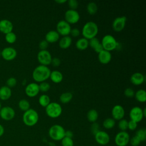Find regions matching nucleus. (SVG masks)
<instances>
[{
  "mask_svg": "<svg viewBox=\"0 0 146 146\" xmlns=\"http://www.w3.org/2000/svg\"><path fill=\"white\" fill-rule=\"evenodd\" d=\"M5 40L9 43H14L17 40V36L13 32H10L5 35Z\"/></svg>",
  "mask_w": 146,
  "mask_h": 146,
  "instance_id": "34",
  "label": "nucleus"
},
{
  "mask_svg": "<svg viewBox=\"0 0 146 146\" xmlns=\"http://www.w3.org/2000/svg\"><path fill=\"white\" fill-rule=\"evenodd\" d=\"M51 88L50 84L48 82H43L40 83L39 84V91L42 92H46L50 90Z\"/></svg>",
  "mask_w": 146,
  "mask_h": 146,
  "instance_id": "37",
  "label": "nucleus"
},
{
  "mask_svg": "<svg viewBox=\"0 0 146 146\" xmlns=\"http://www.w3.org/2000/svg\"><path fill=\"white\" fill-rule=\"evenodd\" d=\"M72 44V38L71 36H63L59 39V46L62 49H66L70 47Z\"/></svg>",
  "mask_w": 146,
  "mask_h": 146,
  "instance_id": "25",
  "label": "nucleus"
},
{
  "mask_svg": "<svg viewBox=\"0 0 146 146\" xmlns=\"http://www.w3.org/2000/svg\"><path fill=\"white\" fill-rule=\"evenodd\" d=\"M88 46V40L83 37L78 39L75 43V47L79 50H84L87 49Z\"/></svg>",
  "mask_w": 146,
  "mask_h": 146,
  "instance_id": "26",
  "label": "nucleus"
},
{
  "mask_svg": "<svg viewBox=\"0 0 146 146\" xmlns=\"http://www.w3.org/2000/svg\"><path fill=\"white\" fill-rule=\"evenodd\" d=\"M64 21L70 25L78 23L80 19L79 13L75 10H67L64 13Z\"/></svg>",
  "mask_w": 146,
  "mask_h": 146,
  "instance_id": "10",
  "label": "nucleus"
},
{
  "mask_svg": "<svg viewBox=\"0 0 146 146\" xmlns=\"http://www.w3.org/2000/svg\"><path fill=\"white\" fill-rule=\"evenodd\" d=\"M50 73L51 70L47 66L40 64L34 68L32 76L36 82L41 83L46 82L50 78Z\"/></svg>",
  "mask_w": 146,
  "mask_h": 146,
  "instance_id": "1",
  "label": "nucleus"
},
{
  "mask_svg": "<svg viewBox=\"0 0 146 146\" xmlns=\"http://www.w3.org/2000/svg\"><path fill=\"white\" fill-rule=\"evenodd\" d=\"M136 136H137L141 141H144L146 140V129L145 128H140L136 132Z\"/></svg>",
  "mask_w": 146,
  "mask_h": 146,
  "instance_id": "35",
  "label": "nucleus"
},
{
  "mask_svg": "<svg viewBox=\"0 0 146 146\" xmlns=\"http://www.w3.org/2000/svg\"><path fill=\"white\" fill-rule=\"evenodd\" d=\"M1 108H2V106H1V102H0V110H1Z\"/></svg>",
  "mask_w": 146,
  "mask_h": 146,
  "instance_id": "52",
  "label": "nucleus"
},
{
  "mask_svg": "<svg viewBox=\"0 0 146 146\" xmlns=\"http://www.w3.org/2000/svg\"><path fill=\"white\" fill-rule=\"evenodd\" d=\"M137 123L133 120H130L128 121V129L130 131H134L137 128Z\"/></svg>",
  "mask_w": 146,
  "mask_h": 146,
  "instance_id": "44",
  "label": "nucleus"
},
{
  "mask_svg": "<svg viewBox=\"0 0 146 146\" xmlns=\"http://www.w3.org/2000/svg\"><path fill=\"white\" fill-rule=\"evenodd\" d=\"M129 116L130 119L137 123L141 121L144 117L143 113V109L139 107H133L129 111Z\"/></svg>",
  "mask_w": 146,
  "mask_h": 146,
  "instance_id": "11",
  "label": "nucleus"
},
{
  "mask_svg": "<svg viewBox=\"0 0 146 146\" xmlns=\"http://www.w3.org/2000/svg\"><path fill=\"white\" fill-rule=\"evenodd\" d=\"M67 0H57V1H55V2L58 3V4H62V3H64L66 2H67Z\"/></svg>",
  "mask_w": 146,
  "mask_h": 146,
  "instance_id": "50",
  "label": "nucleus"
},
{
  "mask_svg": "<svg viewBox=\"0 0 146 146\" xmlns=\"http://www.w3.org/2000/svg\"><path fill=\"white\" fill-rule=\"evenodd\" d=\"M45 112L48 117L55 119L61 115L62 113V108L58 103L50 102L46 107Z\"/></svg>",
  "mask_w": 146,
  "mask_h": 146,
  "instance_id": "4",
  "label": "nucleus"
},
{
  "mask_svg": "<svg viewBox=\"0 0 146 146\" xmlns=\"http://www.w3.org/2000/svg\"><path fill=\"white\" fill-rule=\"evenodd\" d=\"M98 31L99 29L96 23L92 21H89L84 25L82 33L83 38L90 40L96 37Z\"/></svg>",
  "mask_w": 146,
  "mask_h": 146,
  "instance_id": "2",
  "label": "nucleus"
},
{
  "mask_svg": "<svg viewBox=\"0 0 146 146\" xmlns=\"http://www.w3.org/2000/svg\"><path fill=\"white\" fill-rule=\"evenodd\" d=\"M136 100L140 103H145L146 101V92L143 89H140L135 92Z\"/></svg>",
  "mask_w": 146,
  "mask_h": 146,
  "instance_id": "27",
  "label": "nucleus"
},
{
  "mask_svg": "<svg viewBox=\"0 0 146 146\" xmlns=\"http://www.w3.org/2000/svg\"><path fill=\"white\" fill-rule=\"evenodd\" d=\"M62 146H74V141L72 138L64 137L61 140Z\"/></svg>",
  "mask_w": 146,
  "mask_h": 146,
  "instance_id": "38",
  "label": "nucleus"
},
{
  "mask_svg": "<svg viewBox=\"0 0 146 146\" xmlns=\"http://www.w3.org/2000/svg\"><path fill=\"white\" fill-rule=\"evenodd\" d=\"M56 32L63 36H68L71 30V25L64 20L59 21L56 24Z\"/></svg>",
  "mask_w": 146,
  "mask_h": 146,
  "instance_id": "7",
  "label": "nucleus"
},
{
  "mask_svg": "<svg viewBox=\"0 0 146 146\" xmlns=\"http://www.w3.org/2000/svg\"><path fill=\"white\" fill-rule=\"evenodd\" d=\"M17 83V79L14 77H10L6 81V85H7L6 86H7L9 88H12L15 87Z\"/></svg>",
  "mask_w": 146,
  "mask_h": 146,
  "instance_id": "41",
  "label": "nucleus"
},
{
  "mask_svg": "<svg viewBox=\"0 0 146 146\" xmlns=\"http://www.w3.org/2000/svg\"><path fill=\"white\" fill-rule=\"evenodd\" d=\"M87 11L90 15H94L98 11V6L94 2H90L87 5Z\"/></svg>",
  "mask_w": 146,
  "mask_h": 146,
  "instance_id": "31",
  "label": "nucleus"
},
{
  "mask_svg": "<svg viewBox=\"0 0 146 146\" xmlns=\"http://www.w3.org/2000/svg\"><path fill=\"white\" fill-rule=\"evenodd\" d=\"M39 104L43 107H46L50 103V98L46 94H43L39 97Z\"/></svg>",
  "mask_w": 146,
  "mask_h": 146,
  "instance_id": "30",
  "label": "nucleus"
},
{
  "mask_svg": "<svg viewBox=\"0 0 146 146\" xmlns=\"http://www.w3.org/2000/svg\"><path fill=\"white\" fill-rule=\"evenodd\" d=\"M51 80L54 83L58 84L60 83L63 79V76L62 72L58 70H54L51 71L50 78Z\"/></svg>",
  "mask_w": 146,
  "mask_h": 146,
  "instance_id": "23",
  "label": "nucleus"
},
{
  "mask_svg": "<svg viewBox=\"0 0 146 146\" xmlns=\"http://www.w3.org/2000/svg\"><path fill=\"white\" fill-rule=\"evenodd\" d=\"M126 22L127 17L125 16L116 17L112 22V27L115 31L120 32L124 29Z\"/></svg>",
  "mask_w": 146,
  "mask_h": 146,
  "instance_id": "12",
  "label": "nucleus"
},
{
  "mask_svg": "<svg viewBox=\"0 0 146 146\" xmlns=\"http://www.w3.org/2000/svg\"><path fill=\"white\" fill-rule=\"evenodd\" d=\"M111 114L112 116V119L115 120H120L124 118L125 115V110L123 106L121 105H115L113 107Z\"/></svg>",
  "mask_w": 146,
  "mask_h": 146,
  "instance_id": "15",
  "label": "nucleus"
},
{
  "mask_svg": "<svg viewBox=\"0 0 146 146\" xmlns=\"http://www.w3.org/2000/svg\"><path fill=\"white\" fill-rule=\"evenodd\" d=\"M60 59L57 57L52 58L51 64H52L54 67H58L60 64Z\"/></svg>",
  "mask_w": 146,
  "mask_h": 146,
  "instance_id": "46",
  "label": "nucleus"
},
{
  "mask_svg": "<svg viewBox=\"0 0 146 146\" xmlns=\"http://www.w3.org/2000/svg\"><path fill=\"white\" fill-rule=\"evenodd\" d=\"M141 142V141L140 139L137 136L135 135L132 137L130 138L129 143H130V144L132 146H138L140 145Z\"/></svg>",
  "mask_w": 146,
  "mask_h": 146,
  "instance_id": "39",
  "label": "nucleus"
},
{
  "mask_svg": "<svg viewBox=\"0 0 146 146\" xmlns=\"http://www.w3.org/2000/svg\"><path fill=\"white\" fill-rule=\"evenodd\" d=\"M30 103L26 99H21L18 103L19 108L23 111L25 112L30 109Z\"/></svg>",
  "mask_w": 146,
  "mask_h": 146,
  "instance_id": "33",
  "label": "nucleus"
},
{
  "mask_svg": "<svg viewBox=\"0 0 146 146\" xmlns=\"http://www.w3.org/2000/svg\"><path fill=\"white\" fill-rule=\"evenodd\" d=\"M129 135L126 131H120L115 137V143L117 146H126L129 142Z\"/></svg>",
  "mask_w": 146,
  "mask_h": 146,
  "instance_id": "9",
  "label": "nucleus"
},
{
  "mask_svg": "<svg viewBox=\"0 0 146 146\" xmlns=\"http://www.w3.org/2000/svg\"><path fill=\"white\" fill-rule=\"evenodd\" d=\"M98 60L103 64H107L110 62L112 59V55L110 51L103 50L98 54Z\"/></svg>",
  "mask_w": 146,
  "mask_h": 146,
  "instance_id": "19",
  "label": "nucleus"
},
{
  "mask_svg": "<svg viewBox=\"0 0 146 146\" xmlns=\"http://www.w3.org/2000/svg\"><path fill=\"white\" fill-rule=\"evenodd\" d=\"M22 120L26 125L32 127L38 123L39 115L35 110L30 108L24 112L22 116Z\"/></svg>",
  "mask_w": 146,
  "mask_h": 146,
  "instance_id": "3",
  "label": "nucleus"
},
{
  "mask_svg": "<svg viewBox=\"0 0 146 146\" xmlns=\"http://www.w3.org/2000/svg\"><path fill=\"white\" fill-rule=\"evenodd\" d=\"M143 113L144 117H145L146 116V108H145L143 109Z\"/></svg>",
  "mask_w": 146,
  "mask_h": 146,
  "instance_id": "51",
  "label": "nucleus"
},
{
  "mask_svg": "<svg viewBox=\"0 0 146 146\" xmlns=\"http://www.w3.org/2000/svg\"><path fill=\"white\" fill-rule=\"evenodd\" d=\"M13 25L11 21L7 19H2L0 21V31L6 34L12 32Z\"/></svg>",
  "mask_w": 146,
  "mask_h": 146,
  "instance_id": "18",
  "label": "nucleus"
},
{
  "mask_svg": "<svg viewBox=\"0 0 146 146\" xmlns=\"http://www.w3.org/2000/svg\"><path fill=\"white\" fill-rule=\"evenodd\" d=\"M88 45L94 50L95 52H97L98 54L103 50V48L101 44V42L96 37L93 38L88 40Z\"/></svg>",
  "mask_w": 146,
  "mask_h": 146,
  "instance_id": "21",
  "label": "nucleus"
},
{
  "mask_svg": "<svg viewBox=\"0 0 146 146\" xmlns=\"http://www.w3.org/2000/svg\"><path fill=\"white\" fill-rule=\"evenodd\" d=\"M48 43L45 40H41L39 43V47L40 50H47L48 46Z\"/></svg>",
  "mask_w": 146,
  "mask_h": 146,
  "instance_id": "45",
  "label": "nucleus"
},
{
  "mask_svg": "<svg viewBox=\"0 0 146 146\" xmlns=\"http://www.w3.org/2000/svg\"><path fill=\"white\" fill-rule=\"evenodd\" d=\"M65 129L59 124H54L52 125L48 130V135L52 140L55 141L61 140L64 137Z\"/></svg>",
  "mask_w": 146,
  "mask_h": 146,
  "instance_id": "5",
  "label": "nucleus"
},
{
  "mask_svg": "<svg viewBox=\"0 0 146 146\" xmlns=\"http://www.w3.org/2000/svg\"><path fill=\"white\" fill-rule=\"evenodd\" d=\"M15 115V111L10 107H3L0 110V116L5 120L9 121L12 120Z\"/></svg>",
  "mask_w": 146,
  "mask_h": 146,
  "instance_id": "14",
  "label": "nucleus"
},
{
  "mask_svg": "<svg viewBox=\"0 0 146 146\" xmlns=\"http://www.w3.org/2000/svg\"><path fill=\"white\" fill-rule=\"evenodd\" d=\"M73 136H74L73 132L71 131H70V130L65 131L64 137H69V138H72V139Z\"/></svg>",
  "mask_w": 146,
  "mask_h": 146,
  "instance_id": "48",
  "label": "nucleus"
},
{
  "mask_svg": "<svg viewBox=\"0 0 146 146\" xmlns=\"http://www.w3.org/2000/svg\"><path fill=\"white\" fill-rule=\"evenodd\" d=\"M115 125V120L111 118L108 117L103 122V126L104 128L107 129H112Z\"/></svg>",
  "mask_w": 146,
  "mask_h": 146,
  "instance_id": "32",
  "label": "nucleus"
},
{
  "mask_svg": "<svg viewBox=\"0 0 146 146\" xmlns=\"http://www.w3.org/2000/svg\"><path fill=\"white\" fill-rule=\"evenodd\" d=\"M73 95L70 92H66L62 93L59 96L60 102L63 104L69 103L72 99Z\"/></svg>",
  "mask_w": 146,
  "mask_h": 146,
  "instance_id": "29",
  "label": "nucleus"
},
{
  "mask_svg": "<svg viewBox=\"0 0 146 146\" xmlns=\"http://www.w3.org/2000/svg\"><path fill=\"white\" fill-rule=\"evenodd\" d=\"M17 55V51L15 48L8 47L3 49L1 52V55L3 58L6 60H12L14 59Z\"/></svg>",
  "mask_w": 146,
  "mask_h": 146,
  "instance_id": "16",
  "label": "nucleus"
},
{
  "mask_svg": "<svg viewBox=\"0 0 146 146\" xmlns=\"http://www.w3.org/2000/svg\"><path fill=\"white\" fill-rule=\"evenodd\" d=\"M103 46V50L111 52L116 50L117 42L112 35L107 34L104 35L100 42Z\"/></svg>",
  "mask_w": 146,
  "mask_h": 146,
  "instance_id": "6",
  "label": "nucleus"
},
{
  "mask_svg": "<svg viewBox=\"0 0 146 146\" xmlns=\"http://www.w3.org/2000/svg\"><path fill=\"white\" fill-rule=\"evenodd\" d=\"M60 35L56 30H50L45 35V40L48 43H54L59 40Z\"/></svg>",
  "mask_w": 146,
  "mask_h": 146,
  "instance_id": "22",
  "label": "nucleus"
},
{
  "mask_svg": "<svg viewBox=\"0 0 146 146\" xmlns=\"http://www.w3.org/2000/svg\"><path fill=\"white\" fill-rule=\"evenodd\" d=\"M124 94L127 98H132L135 95V91L131 88H127L124 91Z\"/></svg>",
  "mask_w": 146,
  "mask_h": 146,
  "instance_id": "42",
  "label": "nucleus"
},
{
  "mask_svg": "<svg viewBox=\"0 0 146 146\" xmlns=\"http://www.w3.org/2000/svg\"><path fill=\"white\" fill-rule=\"evenodd\" d=\"M70 34H71V35L73 37H77L80 34V31L77 28H74L72 29H71Z\"/></svg>",
  "mask_w": 146,
  "mask_h": 146,
  "instance_id": "47",
  "label": "nucleus"
},
{
  "mask_svg": "<svg viewBox=\"0 0 146 146\" xmlns=\"http://www.w3.org/2000/svg\"><path fill=\"white\" fill-rule=\"evenodd\" d=\"M100 131L99 129V125L98 123L95 122L92 123V125L91 126V131L93 133L94 135H95L98 132Z\"/></svg>",
  "mask_w": 146,
  "mask_h": 146,
  "instance_id": "43",
  "label": "nucleus"
},
{
  "mask_svg": "<svg viewBox=\"0 0 146 146\" xmlns=\"http://www.w3.org/2000/svg\"><path fill=\"white\" fill-rule=\"evenodd\" d=\"M95 141L100 145H105L108 144L110 140V137L108 133L104 131H99L95 135Z\"/></svg>",
  "mask_w": 146,
  "mask_h": 146,
  "instance_id": "13",
  "label": "nucleus"
},
{
  "mask_svg": "<svg viewBox=\"0 0 146 146\" xmlns=\"http://www.w3.org/2000/svg\"><path fill=\"white\" fill-rule=\"evenodd\" d=\"M99 114L98 111L95 109L90 110L87 113V120L91 123H95L98 120Z\"/></svg>",
  "mask_w": 146,
  "mask_h": 146,
  "instance_id": "28",
  "label": "nucleus"
},
{
  "mask_svg": "<svg viewBox=\"0 0 146 146\" xmlns=\"http://www.w3.org/2000/svg\"><path fill=\"white\" fill-rule=\"evenodd\" d=\"M11 96V88L6 86H2L0 88V99L2 100L9 99Z\"/></svg>",
  "mask_w": 146,
  "mask_h": 146,
  "instance_id": "24",
  "label": "nucleus"
},
{
  "mask_svg": "<svg viewBox=\"0 0 146 146\" xmlns=\"http://www.w3.org/2000/svg\"><path fill=\"white\" fill-rule=\"evenodd\" d=\"M39 84L36 83H31L27 85L25 88V93L30 98L36 96L39 92Z\"/></svg>",
  "mask_w": 146,
  "mask_h": 146,
  "instance_id": "17",
  "label": "nucleus"
},
{
  "mask_svg": "<svg viewBox=\"0 0 146 146\" xmlns=\"http://www.w3.org/2000/svg\"><path fill=\"white\" fill-rule=\"evenodd\" d=\"M4 132H5V129L3 127L1 124H0V137L3 135Z\"/></svg>",
  "mask_w": 146,
  "mask_h": 146,
  "instance_id": "49",
  "label": "nucleus"
},
{
  "mask_svg": "<svg viewBox=\"0 0 146 146\" xmlns=\"http://www.w3.org/2000/svg\"><path fill=\"white\" fill-rule=\"evenodd\" d=\"M67 2L70 9L71 10H76V9L78 8L79 5L78 2L76 0H69V1H67Z\"/></svg>",
  "mask_w": 146,
  "mask_h": 146,
  "instance_id": "40",
  "label": "nucleus"
},
{
  "mask_svg": "<svg viewBox=\"0 0 146 146\" xmlns=\"http://www.w3.org/2000/svg\"><path fill=\"white\" fill-rule=\"evenodd\" d=\"M37 59L40 65L47 66L51 64L52 56L48 50H40L37 54Z\"/></svg>",
  "mask_w": 146,
  "mask_h": 146,
  "instance_id": "8",
  "label": "nucleus"
},
{
  "mask_svg": "<svg viewBox=\"0 0 146 146\" xmlns=\"http://www.w3.org/2000/svg\"><path fill=\"white\" fill-rule=\"evenodd\" d=\"M118 128L120 131H126L128 129V121L124 119L119 120Z\"/></svg>",
  "mask_w": 146,
  "mask_h": 146,
  "instance_id": "36",
  "label": "nucleus"
},
{
  "mask_svg": "<svg viewBox=\"0 0 146 146\" xmlns=\"http://www.w3.org/2000/svg\"><path fill=\"white\" fill-rule=\"evenodd\" d=\"M130 81L133 85L139 86L144 82L145 76L143 74L140 72H135L131 76Z\"/></svg>",
  "mask_w": 146,
  "mask_h": 146,
  "instance_id": "20",
  "label": "nucleus"
},
{
  "mask_svg": "<svg viewBox=\"0 0 146 146\" xmlns=\"http://www.w3.org/2000/svg\"><path fill=\"white\" fill-rule=\"evenodd\" d=\"M1 56V52L0 51V56Z\"/></svg>",
  "mask_w": 146,
  "mask_h": 146,
  "instance_id": "53",
  "label": "nucleus"
}]
</instances>
